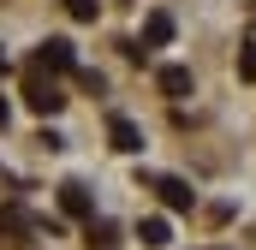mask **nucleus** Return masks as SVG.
I'll list each match as a JSON object with an SVG mask.
<instances>
[{
  "instance_id": "423d86ee",
  "label": "nucleus",
  "mask_w": 256,
  "mask_h": 250,
  "mask_svg": "<svg viewBox=\"0 0 256 250\" xmlns=\"http://www.w3.org/2000/svg\"><path fill=\"white\" fill-rule=\"evenodd\" d=\"M155 190H161V202H167L173 214H185V208H196V190L185 185V179H155Z\"/></svg>"
},
{
  "instance_id": "6e6552de",
  "label": "nucleus",
  "mask_w": 256,
  "mask_h": 250,
  "mask_svg": "<svg viewBox=\"0 0 256 250\" xmlns=\"http://www.w3.org/2000/svg\"><path fill=\"white\" fill-rule=\"evenodd\" d=\"M137 238H143V250H167V244H173V226H167V214H149V220L137 226Z\"/></svg>"
},
{
  "instance_id": "39448f33",
  "label": "nucleus",
  "mask_w": 256,
  "mask_h": 250,
  "mask_svg": "<svg viewBox=\"0 0 256 250\" xmlns=\"http://www.w3.org/2000/svg\"><path fill=\"white\" fill-rule=\"evenodd\" d=\"M108 143H114L120 155H137V149H143V131H137L126 114H114V120H108Z\"/></svg>"
},
{
  "instance_id": "20e7f679",
  "label": "nucleus",
  "mask_w": 256,
  "mask_h": 250,
  "mask_svg": "<svg viewBox=\"0 0 256 250\" xmlns=\"http://www.w3.org/2000/svg\"><path fill=\"white\" fill-rule=\"evenodd\" d=\"M155 84H161V96H167V102H185V96L196 90V84H191V66H161V72H155Z\"/></svg>"
},
{
  "instance_id": "1a4fd4ad",
  "label": "nucleus",
  "mask_w": 256,
  "mask_h": 250,
  "mask_svg": "<svg viewBox=\"0 0 256 250\" xmlns=\"http://www.w3.org/2000/svg\"><path fill=\"white\" fill-rule=\"evenodd\" d=\"M84 238H90V250H114V244H120V226L90 214V220H84Z\"/></svg>"
},
{
  "instance_id": "ddd939ff",
  "label": "nucleus",
  "mask_w": 256,
  "mask_h": 250,
  "mask_svg": "<svg viewBox=\"0 0 256 250\" xmlns=\"http://www.w3.org/2000/svg\"><path fill=\"white\" fill-rule=\"evenodd\" d=\"M6 120H12V108H6V102H0V125H6Z\"/></svg>"
},
{
  "instance_id": "7ed1b4c3",
  "label": "nucleus",
  "mask_w": 256,
  "mask_h": 250,
  "mask_svg": "<svg viewBox=\"0 0 256 250\" xmlns=\"http://www.w3.org/2000/svg\"><path fill=\"white\" fill-rule=\"evenodd\" d=\"M60 208L72 214V220H90V214H96V196H90V185H84V179H66V185H60Z\"/></svg>"
},
{
  "instance_id": "0eeeda50",
  "label": "nucleus",
  "mask_w": 256,
  "mask_h": 250,
  "mask_svg": "<svg viewBox=\"0 0 256 250\" xmlns=\"http://www.w3.org/2000/svg\"><path fill=\"white\" fill-rule=\"evenodd\" d=\"M161 42H173V18H167V12H149V18H143V42H137V48L149 54V48H161Z\"/></svg>"
},
{
  "instance_id": "f8f14e48",
  "label": "nucleus",
  "mask_w": 256,
  "mask_h": 250,
  "mask_svg": "<svg viewBox=\"0 0 256 250\" xmlns=\"http://www.w3.org/2000/svg\"><path fill=\"white\" fill-rule=\"evenodd\" d=\"M12 232H18V208H12V214H0V238H12Z\"/></svg>"
},
{
  "instance_id": "9d476101",
  "label": "nucleus",
  "mask_w": 256,
  "mask_h": 250,
  "mask_svg": "<svg viewBox=\"0 0 256 250\" xmlns=\"http://www.w3.org/2000/svg\"><path fill=\"white\" fill-rule=\"evenodd\" d=\"M66 12H72L78 24H96V0H66Z\"/></svg>"
},
{
  "instance_id": "f03ea898",
  "label": "nucleus",
  "mask_w": 256,
  "mask_h": 250,
  "mask_svg": "<svg viewBox=\"0 0 256 250\" xmlns=\"http://www.w3.org/2000/svg\"><path fill=\"white\" fill-rule=\"evenodd\" d=\"M30 66H42V72H78V54H72L66 36H48V42L36 48V60H30Z\"/></svg>"
},
{
  "instance_id": "9b49d317",
  "label": "nucleus",
  "mask_w": 256,
  "mask_h": 250,
  "mask_svg": "<svg viewBox=\"0 0 256 250\" xmlns=\"http://www.w3.org/2000/svg\"><path fill=\"white\" fill-rule=\"evenodd\" d=\"M238 78H256V48H244V54H238Z\"/></svg>"
},
{
  "instance_id": "f257e3e1",
  "label": "nucleus",
  "mask_w": 256,
  "mask_h": 250,
  "mask_svg": "<svg viewBox=\"0 0 256 250\" xmlns=\"http://www.w3.org/2000/svg\"><path fill=\"white\" fill-rule=\"evenodd\" d=\"M24 102H30L36 114H60V108H66L60 84H54V78H48L42 66H30V72H24Z\"/></svg>"
}]
</instances>
